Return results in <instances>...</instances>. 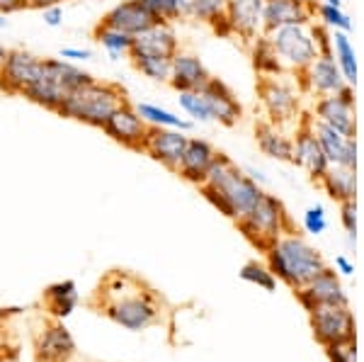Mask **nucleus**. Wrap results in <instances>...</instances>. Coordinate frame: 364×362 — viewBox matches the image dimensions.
I'll list each match as a JSON object with an SVG mask.
<instances>
[{
    "instance_id": "obj_22",
    "label": "nucleus",
    "mask_w": 364,
    "mask_h": 362,
    "mask_svg": "<svg viewBox=\"0 0 364 362\" xmlns=\"http://www.w3.org/2000/svg\"><path fill=\"white\" fill-rule=\"evenodd\" d=\"M211 73L207 71L204 61L192 51H178L170 63V80L168 85L178 92H190V90H202L209 83Z\"/></svg>"
},
{
    "instance_id": "obj_23",
    "label": "nucleus",
    "mask_w": 364,
    "mask_h": 362,
    "mask_svg": "<svg viewBox=\"0 0 364 362\" xmlns=\"http://www.w3.org/2000/svg\"><path fill=\"white\" fill-rule=\"evenodd\" d=\"M262 8L265 0H226V20L233 27V37L252 42L262 32Z\"/></svg>"
},
{
    "instance_id": "obj_41",
    "label": "nucleus",
    "mask_w": 364,
    "mask_h": 362,
    "mask_svg": "<svg viewBox=\"0 0 364 362\" xmlns=\"http://www.w3.org/2000/svg\"><path fill=\"white\" fill-rule=\"evenodd\" d=\"M328 355H331L333 362H355V343L350 341H340V343H331L328 346Z\"/></svg>"
},
{
    "instance_id": "obj_34",
    "label": "nucleus",
    "mask_w": 364,
    "mask_h": 362,
    "mask_svg": "<svg viewBox=\"0 0 364 362\" xmlns=\"http://www.w3.org/2000/svg\"><path fill=\"white\" fill-rule=\"evenodd\" d=\"M316 15H318L321 25L328 27L331 32H348V34L352 32V20L343 8L321 3V5H316Z\"/></svg>"
},
{
    "instance_id": "obj_7",
    "label": "nucleus",
    "mask_w": 364,
    "mask_h": 362,
    "mask_svg": "<svg viewBox=\"0 0 364 362\" xmlns=\"http://www.w3.org/2000/svg\"><path fill=\"white\" fill-rule=\"evenodd\" d=\"M311 25H291V27H279L274 32H267L269 44L274 46L287 73H294V75L301 73L318 56Z\"/></svg>"
},
{
    "instance_id": "obj_14",
    "label": "nucleus",
    "mask_w": 364,
    "mask_h": 362,
    "mask_svg": "<svg viewBox=\"0 0 364 362\" xmlns=\"http://www.w3.org/2000/svg\"><path fill=\"white\" fill-rule=\"evenodd\" d=\"M311 324L316 338L326 346L340 341H350L355 334V324L345 304H316L311 309Z\"/></svg>"
},
{
    "instance_id": "obj_17",
    "label": "nucleus",
    "mask_w": 364,
    "mask_h": 362,
    "mask_svg": "<svg viewBox=\"0 0 364 362\" xmlns=\"http://www.w3.org/2000/svg\"><path fill=\"white\" fill-rule=\"evenodd\" d=\"M202 97L207 100V107L211 112V122H219L224 127H236L243 117V107H240L236 92L228 87L224 80L211 75L209 83L202 87Z\"/></svg>"
},
{
    "instance_id": "obj_53",
    "label": "nucleus",
    "mask_w": 364,
    "mask_h": 362,
    "mask_svg": "<svg viewBox=\"0 0 364 362\" xmlns=\"http://www.w3.org/2000/svg\"><path fill=\"white\" fill-rule=\"evenodd\" d=\"M323 3H326V5H336V8H343L345 0H323Z\"/></svg>"
},
{
    "instance_id": "obj_55",
    "label": "nucleus",
    "mask_w": 364,
    "mask_h": 362,
    "mask_svg": "<svg viewBox=\"0 0 364 362\" xmlns=\"http://www.w3.org/2000/svg\"><path fill=\"white\" fill-rule=\"evenodd\" d=\"M0 362H3V353H0Z\"/></svg>"
},
{
    "instance_id": "obj_31",
    "label": "nucleus",
    "mask_w": 364,
    "mask_h": 362,
    "mask_svg": "<svg viewBox=\"0 0 364 362\" xmlns=\"http://www.w3.org/2000/svg\"><path fill=\"white\" fill-rule=\"evenodd\" d=\"M333 58H336L345 83L355 87L357 85V54H355V46H352L348 32H333Z\"/></svg>"
},
{
    "instance_id": "obj_48",
    "label": "nucleus",
    "mask_w": 364,
    "mask_h": 362,
    "mask_svg": "<svg viewBox=\"0 0 364 362\" xmlns=\"http://www.w3.org/2000/svg\"><path fill=\"white\" fill-rule=\"evenodd\" d=\"M27 10H46V8H54V5H61L63 0H25Z\"/></svg>"
},
{
    "instance_id": "obj_37",
    "label": "nucleus",
    "mask_w": 364,
    "mask_h": 362,
    "mask_svg": "<svg viewBox=\"0 0 364 362\" xmlns=\"http://www.w3.org/2000/svg\"><path fill=\"white\" fill-rule=\"evenodd\" d=\"M226 13V0H197L195 8H192L190 20L204 22V25H211L216 17H221Z\"/></svg>"
},
{
    "instance_id": "obj_13",
    "label": "nucleus",
    "mask_w": 364,
    "mask_h": 362,
    "mask_svg": "<svg viewBox=\"0 0 364 362\" xmlns=\"http://www.w3.org/2000/svg\"><path fill=\"white\" fill-rule=\"evenodd\" d=\"M296 75H299L296 78L299 90L311 92V95H316V97L333 95V92H338L340 87L348 85L333 54H318L301 73H296Z\"/></svg>"
},
{
    "instance_id": "obj_3",
    "label": "nucleus",
    "mask_w": 364,
    "mask_h": 362,
    "mask_svg": "<svg viewBox=\"0 0 364 362\" xmlns=\"http://www.w3.org/2000/svg\"><path fill=\"white\" fill-rule=\"evenodd\" d=\"M265 253L272 275H277L296 289L309 284L316 275L326 270V262L318 255V250L311 248L296 233H282Z\"/></svg>"
},
{
    "instance_id": "obj_19",
    "label": "nucleus",
    "mask_w": 364,
    "mask_h": 362,
    "mask_svg": "<svg viewBox=\"0 0 364 362\" xmlns=\"http://www.w3.org/2000/svg\"><path fill=\"white\" fill-rule=\"evenodd\" d=\"M216 156H219V151H216L207 139L190 137L175 173H178L182 180H187V183L199 188V185H204V180H207V173H209V168L214 166Z\"/></svg>"
},
{
    "instance_id": "obj_21",
    "label": "nucleus",
    "mask_w": 364,
    "mask_h": 362,
    "mask_svg": "<svg viewBox=\"0 0 364 362\" xmlns=\"http://www.w3.org/2000/svg\"><path fill=\"white\" fill-rule=\"evenodd\" d=\"M311 129H314L331 166L357 168V137H345V134L331 129L323 122L314 119V115H311Z\"/></svg>"
},
{
    "instance_id": "obj_28",
    "label": "nucleus",
    "mask_w": 364,
    "mask_h": 362,
    "mask_svg": "<svg viewBox=\"0 0 364 362\" xmlns=\"http://www.w3.org/2000/svg\"><path fill=\"white\" fill-rule=\"evenodd\" d=\"M250 58H252V68H255L260 78H279V75L287 73L274 46L269 44L267 34H260V37H255L250 42Z\"/></svg>"
},
{
    "instance_id": "obj_30",
    "label": "nucleus",
    "mask_w": 364,
    "mask_h": 362,
    "mask_svg": "<svg viewBox=\"0 0 364 362\" xmlns=\"http://www.w3.org/2000/svg\"><path fill=\"white\" fill-rule=\"evenodd\" d=\"M44 302H46V309H49L54 316H68V314H73L75 304H78V287H75V282H56L51 284V287H46L44 292Z\"/></svg>"
},
{
    "instance_id": "obj_5",
    "label": "nucleus",
    "mask_w": 364,
    "mask_h": 362,
    "mask_svg": "<svg viewBox=\"0 0 364 362\" xmlns=\"http://www.w3.org/2000/svg\"><path fill=\"white\" fill-rule=\"evenodd\" d=\"M204 185L216 188L228 202H231L233 212H236V221L240 217H245V214L260 202V197L265 195L260 185H257L243 168H238L226 154H221V151H219V156H216L214 166L209 168Z\"/></svg>"
},
{
    "instance_id": "obj_8",
    "label": "nucleus",
    "mask_w": 364,
    "mask_h": 362,
    "mask_svg": "<svg viewBox=\"0 0 364 362\" xmlns=\"http://www.w3.org/2000/svg\"><path fill=\"white\" fill-rule=\"evenodd\" d=\"M257 95H260V102L267 112V119L274 124L284 127L299 119V115H301V90L282 75L279 78H260Z\"/></svg>"
},
{
    "instance_id": "obj_33",
    "label": "nucleus",
    "mask_w": 364,
    "mask_h": 362,
    "mask_svg": "<svg viewBox=\"0 0 364 362\" xmlns=\"http://www.w3.org/2000/svg\"><path fill=\"white\" fill-rule=\"evenodd\" d=\"M132 66L154 83H168L170 80V63L173 58L168 56H129Z\"/></svg>"
},
{
    "instance_id": "obj_29",
    "label": "nucleus",
    "mask_w": 364,
    "mask_h": 362,
    "mask_svg": "<svg viewBox=\"0 0 364 362\" xmlns=\"http://www.w3.org/2000/svg\"><path fill=\"white\" fill-rule=\"evenodd\" d=\"M141 119L151 127V129H182V132H190L195 122L185 119V117L170 112V110L161 107V105H151V102H139L134 105Z\"/></svg>"
},
{
    "instance_id": "obj_43",
    "label": "nucleus",
    "mask_w": 364,
    "mask_h": 362,
    "mask_svg": "<svg viewBox=\"0 0 364 362\" xmlns=\"http://www.w3.org/2000/svg\"><path fill=\"white\" fill-rule=\"evenodd\" d=\"M340 219H343L345 231H348V233H350V238H352V241H355V231H357L355 202H343V214H340Z\"/></svg>"
},
{
    "instance_id": "obj_11",
    "label": "nucleus",
    "mask_w": 364,
    "mask_h": 362,
    "mask_svg": "<svg viewBox=\"0 0 364 362\" xmlns=\"http://www.w3.org/2000/svg\"><path fill=\"white\" fill-rule=\"evenodd\" d=\"M291 142H294L291 163L304 168L314 180H321L323 175L328 173L331 163H328L318 139H316L314 129H311V115H299V124H296V132L291 134Z\"/></svg>"
},
{
    "instance_id": "obj_25",
    "label": "nucleus",
    "mask_w": 364,
    "mask_h": 362,
    "mask_svg": "<svg viewBox=\"0 0 364 362\" xmlns=\"http://www.w3.org/2000/svg\"><path fill=\"white\" fill-rule=\"evenodd\" d=\"M299 299L301 304L309 309H314L316 304H345V294H343V287H340L338 277L333 270H323L321 275H316L311 280L309 284L299 287Z\"/></svg>"
},
{
    "instance_id": "obj_6",
    "label": "nucleus",
    "mask_w": 364,
    "mask_h": 362,
    "mask_svg": "<svg viewBox=\"0 0 364 362\" xmlns=\"http://www.w3.org/2000/svg\"><path fill=\"white\" fill-rule=\"evenodd\" d=\"M238 229L245 233L250 243H255L257 248L267 250L282 233H289V217L287 209L274 195H262L260 202L250 209L245 217H240Z\"/></svg>"
},
{
    "instance_id": "obj_54",
    "label": "nucleus",
    "mask_w": 364,
    "mask_h": 362,
    "mask_svg": "<svg viewBox=\"0 0 364 362\" xmlns=\"http://www.w3.org/2000/svg\"><path fill=\"white\" fill-rule=\"evenodd\" d=\"M5 27H8V20H5V17L0 15V29H5Z\"/></svg>"
},
{
    "instance_id": "obj_40",
    "label": "nucleus",
    "mask_w": 364,
    "mask_h": 362,
    "mask_svg": "<svg viewBox=\"0 0 364 362\" xmlns=\"http://www.w3.org/2000/svg\"><path fill=\"white\" fill-rule=\"evenodd\" d=\"M326 226H328L326 209H323L321 204L306 209V214H304V229H306L309 233H314V236H318V233L326 231Z\"/></svg>"
},
{
    "instance_id": "obj_39",
    "label": "nucleus",
    "mask_w": 364,
    "mask_h": 362,
    "mask_svg": "<svg viewBox=\"0 0 364 362\" xmlns=\"http://www.w3.org/2000/svg\"><path fill=\"white\" fill-rule=\"evenodd\" d=\"M199 192H202V197H204V200H207V202L211 204V207H216L221 214H224V217H228V219H233V221H236V212H233L231 202H228L226 197L221 195L219 190H216V188H211V185H199Z\"/></svg>"
},
{
    "instance_id": "obj_42",
    "label": "nucleus",
    "mask_w": 364,
    "mask_h": 362,
    "mask_svg": "<svg viewBox=\"0 0 364 362\" xmlns=\"http://www.w3.org/2000/svg\"><path fill=\"white\" fill-rule=\"evenodd\" d=\"M311 32H314V42H316V51L318 54H333V32L323 25H311Z\"/></svg>"
},
{
    "instance_id": "obj_16",
    "label": "nucleus",
    "mask_w": 364,
    "mask_h": 362,
    "mask_svg": "<svg viewBox=\"0 0 364 362\" xmlns=\"http://www.w3.org/2000/svg\"><path fill=\"white\" fill-rule=\"evenodd\" d=\"M187 139L190 137L182 129H151L149 127V137H146L141 154L151 156L156 163H161L163 168L175 173L180 166L182 154H185Z\"/></svg>"
},
{
    "instance_id": "obj_1",
    "label": "nucleus",
    "mask_w": 364,
    "mask_h": 362,
    "mask_svg": "<svg viewBox=\"0 0 364 362\" xmlns=\"http://www.w3.org/2000/svg\"><path fill=\"white\" fill-rule=\"evenodd\" d=\"M92 307L127 331H146L161 324V304L154 289L124 270H112L100 282Z\"/></svg>"
},
{
    "instance_id": "obj_9",
    "label": "nucleus",
    "mask_w": 364,
    "mask_h": 362,
    "mask_svg": "<svg viewBox=\"0 0 364 362\" xmlns=\"http://www.w3.org/2000/svg\"><path fill=\"white\" fill-rule=\"evenodd\" d=\"M314 119L336 129L345 137H357L355 87L345 85L333 95H321L314 102Z\"/></svg>"
},
{
    "instance_id": "obj_20",
    "label": "nucleus",
    "mask_w": 364,
    "mask_h": 362,
    "mask_svg": "<svg viewBox=\"0 0 364 362\" xmlns=\"http://www.w3.org/2000/svg\"><path fill=\"white\" fill-rule=\"evenodd\" d=\"M180 51L178 32L170 22H156L149 29L136 34L129 56H168L173 58Z\"/></svg>"
},
{
    "instance_id": "obj_44",
    "label": "nucleus",
    "mask_w": 364,
    "mask_h": 362,
    "mask_svg": "<svg viewBox=\"0 0 364 362\" xmlns=\"http://www.w3.org/2000/svg\"><path fill=\"white\" fill-rule=\"evenodd\" d=\"M58 58H66V61H90L92 51L80 49V46H63V49L58 51Z\"/></svg>"
},
{
    "instance_id": "obj_52",
    "label": "nucleus",
    "mask_w": 364,
    "mask_h": 362,
    "mask_svg": "<svg viewBox=\"0 0 364 362\" xmlns=\"http://www.w3.org/2000/svg\"><path fill=\"white\" fill-rule=\"evenodd\" d=\"M5 56H8V49H5V44H0V68L5 63Z\"/></svg>"
},
{
    "instance_id": "obj_49",
    "label": "nucleus",
    "mask_w": 364,
    "mask_h": 362,
    "mask_svg": "<svg viewBox=\"0 0 364 362\" xmlns=\"http://www.w3.org/2000/svg\"><path fill=\"white\" fill-rule=\"evenodd\" d=\"M175 3H178V10H180V20H190L192 8H195L197 0H175Z\"/></svg>"
},
{
    "instance_id": "obj_10",
    "label": "nucleus",
    "mask_w": 364,
    "mask_h": 362,
    "mask_svg": "<svg viewBox=\"0 0 364 362\" xmlns=\"http://www.w3.org/2000/svg\"><path fill=\"white\" fill-rule=\"evenodd\" d=\"M42 71H44L42 56L32 54L27 49H8L5 63L0 68V90L5 95L22 97V92L42 75Z\"/></svg>"
},
{
    "instance_id": "obj_4",
    "label": "nucleus",
    "mask_w": 364,
    "mask_h": 362,
    "mask_svg": "<svg viewBox=\"0 0 364 362\" xmlns=\"http://www.w3.org/2000/svg\"><path fill=\"white\" fill-rule=\"evenodd\" d=\"M92 78H95V75L78 68L73 61H66V58H44L42 75L22 92V97L39 105V107L49 110V112H56L58 105L63 102V97H66L68 92L90 83Z\"/></svg>"
},
{
    "instance_id": "obj_50",
    "label": "nucleus",
    "mask_w": 364,
    "mask_h": 362,
    "mask_svg": "<svg viewBox=\"0 0 364 362\" xmlns=\"http://www.w3.org/2000/svg\"><path fill=\"white\" fill-rule=\"evenodd\" d=\"M336 265L340 267V270H343V275H352V270H355V267L350 265V260L345 258V255H338V258H336Z\"/></svg>"
},
{
    "instance_id": "obj_24",
    "label": "nucleus",
    "mask_w": 364,
    "mask_h": 362,
    "mask_svg": "<svg viewBox=\"0 0 364 362\" xmlns=\"http://www.w3.org/2000/svg\"><path fill=\"white\" fill-rule=\"evenodd\" d=\"M100 25L112 27L117 32H124L129 37H136L144 29L156 25V20L139 0H122V3H117L112 10H107V13L102 15Z\"/></svg>"
},
{
    "instance_id": "obj_26",
    "label": "nucleus",
    "mask_w": 364,
    "mask_h": 362,
    "mask_svg": "<svg viewBox=\"0 0 364 362\" xmlns=\"http://www.w3.org/2000/svg\"><path fill=\"white\" fill-rule=\"evenodd\" d=\"M255 142H257V149H260L265 156H269V159L291 163L294 142H291V134H287L282 124H274V122H269V119L257 122Z\"/></svg>"
},
{
    "instance_id": "obj_15",
    "label": "nucleus",
    "mask_w": 364,
    "mask_h": 362,
    "mask_svg": "<svg viewBox=\"0 0 364 362\" xmlns=\"http://www.w3.org/2000/svg\"><path fill=\"white\" fill-rule=\"evenodd\" d=\"M316 20V3L311 0H265L262 8V32H274L279 27L311 25Z\"/></svg>"
},
{
    "instance_id": "obj_27",
    "label": "nucleus",
    "mask_w": 364,
    "mask_h": 362,
    "mask_svg": "<svg viewBox=\"0 0 364 362\" xmlns=\"http://www.w3.org/2000/svg\"><path fill=\"white\" fill-rule=\"evenodd\" d=\"M323 185V190L338 200L343 202H355L357 195V168H345V166H331L328 173L318 180Z\"/></svg>"
},
{
    "instance_id": "obj_36",
    "label": "nucleus",
    "mask_w": 364,
    "mask_h": 362,
    "mask_svg": "<svg viewBox=\"0 0 364 362\" xmlns=\"http://www.w3.org/2000/svg\"><path fill=\"white\" fill-rule=\"evenodd\" d=\"M151 15H154L156 22H178L180 20V10L175 0H139Z\"/></svg>"
},
{
    "instance_id": "obj_38",
    "label": "nucleus",
    "mask_w": 364,
    "mask_h": 362,
    "mask_svg": "<svg viewBox=\"0 0 364 362\" xmlns=\"http://www.w3.org/2000/svg\"><path fill=\"white\" fill-rule=\"evenodd\" d=\"M240 277L248 280V282H255L260 284V287H265L272 292L277 287V282H274V275L272 270H267V267H262L260 262H248V265H243V270H240Z\"/></svg>"
},
{
    "instance_id": "obj_2",
    "label": "nucleus",
    "mask_w": 364,
    "mask_h": 362,
    "mask_svg": "<svg viewBox=\"0 0 364 362\" xmlns=\"http://www.w3.org/2000/svg\"><path fill=\"white\" fill-rule=\"evenodd\" d=\"M124 102H129L124 87L109 83V80L92 78L90 83L68 92V95L63 97V102L58 105L56 115L63 117V119H73V122H80V124L102 129L105 122L109 119V115H112L117 107H122Z\"/></svg>"
},
{
    "instance_id": "obj_46",
    "label": "nucleus",
    "mask_w": 364,
    "mask_h": 362,
    "mask_svg": "<svg viewBox=\"0 0 364 362\" xmlns=\"http://www.w3.org/2000/svg\"><path fill=\"white\" fill-rule=\"evenodd\" d=\"M22 10H27L25 0H0V15H3V17L22 13Z\"/></svg>"
},
{
    "instance_id": "obj_18",
    "label": "nucleus",
    "mask_w": 364,
    "mask_h": 362,
    "mask_svg": "<svg viewBox=\"0 0 364 362\" xmlns=\"http://www.w3.org/2000/svg\"><path fill=\"white\" fill-rule=\"evenodd\" d=\"M75 355V341L63 324H46L34 336V358L37 362H68Z\"/></svg>"
},
{
    "instance_id": "obj_51",
    "label": "nucleus",
    "mask_w": 364,
    "mask_h": 362,
    "mask_svg": "<svg viewBox=\"0 0 364 362\" xmlns=\"http://www.w3.org/2000/svg\"><path fill=\"white\" fill-rule=\"evenodd\" d=\"M245 173H248L257 185H262V183H265V180H267V178H265V173L257 171V168H245Z\"/></svg>"
},
{
    "instance_id": "obj_35",
    "label": "nucleus",
    "mask_w": 364,
    "mask_h": 362,
    "mask_svg": "<svg viewBox=\"0 0 364 362\" xmlns=\"http://www.w3.org/2000/svg\"><path fill=\"white\" fill-rule=\"evenodd\" d=\"M178 102L182 107V112L187 117H192V122H211V112L207 107V100L202 97L199 90H190V92H178Z\"/></svg>"
},
{
    "instance_id": "obj_12",
    "label": "nucleus",
    "mask_w": 364,
    "mask_h": 362,
    "mask_svg": "<svg viewBox=\"0 0 364 362\" xmlns=\"http://www.w3.org/2000/svg\"><path fill=\"white\" fill-rule=\"evenodd\" d=\"M102 132L107 134L112 142L122 144L129 151H144V142L149 137V124L139 117L136 107L132 102H124L122 107H117L109 119L105 122Z\"/></svg>"
},
{
    "instance_id": "obj_47",
    "label": "nucleus",
    "mask_w": 364,
    "mask_h": 362,
    "mask_svg": "<svg viewBox=\"0 0 364 362\" xmlns=\"http://www.w3.org/2000/svg\"><path fill=\"white\" fill-rule=\"evenodd\" d=\"M209 27L214 29V34H219V37H233V27H231V22L226 20V15L216 17Z\"/></svg>"
},
{
    "instance_id": "obj_45",
    "label": "nucleus",
    "mask_w": 364,
    "mask_h": 362,
    "mask_svg": "<svg viewBox=\"0 0 364 362\" xmlns=\"http://www.w3.org/2000/svg\"><path fill=\"white\" fill-rule=\"evenodd\" d=\"M42 17H44L46 27H61L63 25V8H61V5L46 8V10H42Z\"/></svg>"
},
{
    "instance_id": "obj_32",
    "label": "nucleus",
    "mask_w": 364,
    "mask_h": 362,
    "mask_svg": "<svg viewBox=\"0 0 364 362\" xmlns=\"http://www.w3.org/2000/svg\"><path fill=\"white\" fill-rule=\"evenodd\" d=\"M92 37H95V42L102 46L105 51H107V56L112 58V61H119V58H129V51H132V42L134 37H129L124 32H117L112 27H105V25H95V32H92Z\"/></svg>"
}]
</instances>
